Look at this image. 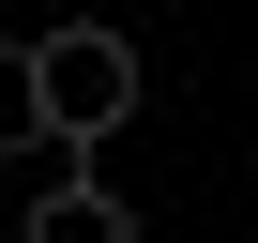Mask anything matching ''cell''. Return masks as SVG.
Listing matches in <instances>:
<instances>
[{
	"instance_id": "obj_1",
	"label": "cell",
	"mask_w": 258,
	"mask_h": 243,
	"mask_svg": "<svg viewBox=\"0 0 258 243\" xmlns=\"http://www.w3.org/2000/svg\"><path fill=\"white\" fill-rule=\"evenodd\" d=\"M137 46H121L106 16H61V31H31V122H46V152H106L121 122H137Z\"/></svg>"
},
{
	"instance_id": "obj_2",
	"label": "cell",
	"mask_w": 258,
	"mask_h": 243,
	"mask_svg": "<svg viewBox=\"0 0 258 243\" xmlns=\"http://www.w3.org/2000/svg\"><path fill=\"white\" fill-rule=\"evenodd\" d=\"M16 243H152V228L121 213V183H106L91 152H61V183H46L31 213H16Z\"/></svg>"
}]
</instances>
